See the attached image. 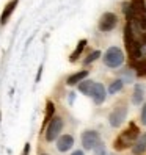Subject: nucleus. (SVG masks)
Listing matches in <instances>:
<instances>
[{
	"label": "nucleus",
	"mask_w": 146,
	"mask_h": 155,
	"mask_svg": "<svg viewBox=\"0 0 146 155\" xmlns=\"http://www.w3.org/2000/svg\"><path fill=\"white\" fill-rule=\"evenodd\" d=\"M71 155H83V152H82V150H76L74 153H71Z\"/></svg>",
	"instance_id": "23"
},
{
	"label": "nucleus",
	"mask_w": 146,
	"mask_h": 155,
	"mask_svg": "<svg viewBox=\"0 0 146 155\" xmlns=\"http://www.w3.org/2000/svg\"><path fill=\"white\" fill-rule=\"evenodd\" d=\"M99 57H101V52L99 50H94V52H91L90 53V57L85 60V64H90V63H93V61H96Z\"/></svg>",
	"instance_id": "18"
},
{
	"label": "nucleus",
	"mask_w": 146,
	"mask_h": 155,
	"mask_svg": "<svg viewBox=\"0 0 146 155\" xmlns=\"http://www.w3.org/2000/svg\"><path fill=\"white\" fill-rule=\"evenodd\" d=\"M30 153V144H25V147H24V152L22 155H29Z\"/></svg>",
	"instance_id": "21"
},
{
	"label": "nucleus",
	"mask_w": 146,
	"mask_h": 155,
	"mask_svg": "<svg viewBox=\"0 0 146 155\" xmlns=\"http://www.w3.org/2000/svg\"><path fill=\"white\" fill-rule=\"evenodd\" d=\"M61 129H63V119H61V117H58V116L52 117V119L49 121L47 129H46V140H47V141L57 140V136L60 135Z\"/></svg>",
	"instance_id": "3"
},
{
	"label": "nucleus",
	"mask_w": 146,
	"mask_h": 155,
	"mask_svg": "<svg viewBox=\"0 0 146 155\" xmlns=\"http://www.w3.org/2000/svg\"><path fill=\"white\" fill-rule=\"evenodd\" d=\"M141 99H143V89L140 85L135 86V91H134V104H141Z\"/></svg>",
	"instance_id": "16"
},
{
	"label": "nucleus",
	"mask_w": 146,
	"mask_h": 155,
	"mask_svg": "<svg viewBox=\"0 0 146 155\" xmlns=\"http://www.w3.org/2000/svg\"><path fill=\"white\" fill-rule=\"evenodd\" d=\"M126 113H127V108L124 105L116 107L115 110L112 111V114H110V124H112V127H120L124 122V119H126Z\"/></svg>",
	"instance_id": "6"
},
{
	"label": "nucleus",
	"mask_w": 146,
	"mask_h": 155,
	"mask_svg": "<svg viewBox=\"0 0 146 155\" xmlns=\"http://www.w3.org/2000/svg\"><path fill=\"white\" fill-rule=\"evenodd\" d=\"M47 108H46V117H44V124L49 122V119H52L53 117V111H55V107H53L52 102H47V105H46Z\"/></svg>",
	"instance_id": "15"
},
{
	"label": "nucleus",
	"mask_w": 146,
	"mask_h": 155,
	"mask_svg": "<svg viewBox=\"0 0 146 155\" xmlns=\"http://www.w3.org/2000/svg\"><path fill=\"white\" fill-rule=\"evenodd\" d=\"M116 24H118L116 14L105 13V14H102L101 21H99V28H101V31H110V30H113L116 27Z\"/></svg>",
	"instance_id": "5"
},
{
	"label": "nucleus",
	"mask_w": 146,
	"mask_h": 155,
	"mask_svg": "<svg viewBox=\"0 0 146 155\" xmlns=\"http://www.w3.org/2000/svg\"><path fill=\"white\" fill-rule=\"evenodd\" d=\"M88 96L93 97L94 104H97V105L102 104L104 100H105V88H104V85L102 83H93V86H91Z\"/></svg>",
	"instance_id": "7"
},
{
	"label": "nucleus",
	"mask_w": 146,
	"mask_h": 155,
	"mask_svg": "<svg viewBox=\"0 0 146 155\" xmlns=\"http://www.w3.org/2000/svg\"><path fill=\"white\" fill-rule=\"evenodd\" d=\"M94 152H96V155H105V147H104V144L101 143L99 146H96V147H94Z\"/></svg>",
	"instance_id": "19"
},
{
	"label": "nucleus",
	"mask_w": 146,
	"mask_h": 155,
	"mask_svg": "<svg viewBox=\"0 0 146 155\" xmlns=\"http://www.w3.org/2000/svg\"><path fill=\"white\" fill-rule=\"evenodd\" d=\"M72 144H74V138L71 135H61L58 143H57V149L60 152H66L72 147Z\"/></svg>",
	"instance_id": "9"
},
{
	"label": "nucleus",
	"mask_w": 146,
	"mask_h": 155,
	"mask_svg": "<svg viewBox=\"0 0 146 155\" xmlns=\"http://www.w3.org/2000/svg\"><path fill=\"white\" fill-rule=\"evenodd\" d=\"M42 155H47V153H42Z\"/></svg>",
	"instance_id": "24"
},
{
	"label": "nucleus",
	"mask_w": 146,
	"mask_h": 155,
	"mask_svg": "<svg viewBox=\"0 0 146 155\" xmlns=\"http://www.w3.org/2000/svg\"><path fill=\"white\" fill-rule=\"evenodd\" d=\"M87 75H88V71H80V72H76V74H72V75L66 80V83H68L69 86H72V85L79 83V81L85 80V78H87Z\"/></svg>",
	"instance_id": "12"
},
{
	"label": "nucleus",
	"mask_w": 146,
	"mask_h": 155,
	"mask_svg": "<svg viewBox=\"0 0 146 155\" xmlns=\"http://www.w3.org/2000/svg\"><path fill=\"white\" fill-rule=\"evenodd\" d=\"M85 45H87V39H82V41H79V44H77V47H76V50L71 53V57H69V61H77L79 60V57L82 55V52H83V49H85Z\"/></svg>",
	"instance_id": "13"
},
{
	"label": "nucleus",
	"mask_w": 146,
	"mask_h": 155,
	"mask_svg": "<svg viewBox=\"0 0 146 155\" xmlns=\"http://www.w3.org/2000/svg\"><path fill=\"white\" fill-rule=\"evenodd\" d=\"M104 63L108 68H120L124 63V53L118 47H110L104 55Z\"/></svg>",
	"instance_id": "2"
},
{
	"label": "nucleus",
	"mask_w": 146,
	"mask_h": 155,
	"mask_svg": "<svg viewBox=\"0 0 146 155\" xmlns=\"http://www.w3.org/2000/svg\"><path fill=\"white\" fill-rule=\"evenodd\" d=\"M123 89V81L121 80H115L113 83L110 85V88H108V93L110 94H116L118 91H121Z\"/></svg>",
	"instance_id": "17"
},
{
	"label": "nucleus",
	"mask_w": 146,
	"mask_h": 155,
	"mask_svg": "<svg viewBox=\"0 0 146 155\" xmlns=\"http://www.w3.org/2000/svg\"><path fill=\"white\" fill-rule=\"evenodd\" d=\"M93 83L94 81H90V80H82L80 83H79V91L80 93H83V94H90V89H91V86H93Z\"/></svg>",
	"instance_id": "14"
},
{
	"label": "nucleus",
	"mask_w": 146,
	"mask_h": 155,
	"mask_svg": "<svg viewBox=\"0 0 146 155\" xmlns=\"http://www.w3.org/2000/svg\"><path fill=\"white\" fill-rule=\"evenodd\" d=\"M17 3H19V0H10V2L5 5L3 11H2V16H0V25H5V24L8 22V19H10L11 14L14 13Z\"/></svg>",
	"instance_id": "8"
},
{
	"label": "nucleus",
	"mask_w": 146,
	"mask_h": 155,
	"mask_svg": "<svg viewBox=\"0 0 146 155\" xmlns=\"http://www.w3.org/2000/svg\"><path fill=\"white\" fill-rule=\"evenodd\" d=\"M132 152H134V155H141V153L146 152V133L141 135L140 138L135 141V144L132 146Z\"/></svg>",
	"instance_id": "10"
},
{
	"label": "nucleus",
	"mask_w": 146,
	"mask_h": 155,
	"mask_svg": "<svg viewBox=\"0 0 146 155\" xmlns=\"http://www.w3.org/2000/svg\"><path fill=\"white\" fill-rule=\"evenodd\" d=\"M41 74H42V66L39 68V71H38V77H36V81H39V78H41Z\"/></svg>",
	"instance_id": "22"
},
{
	"label": "nucleus",
	"mask_w": 146,
	"mask_h": 155,
	"mask_svg": "<svg viewBox=\"0 0 146 155\" xmlns=\"http://www.w3.org/2000/svg\"><path fill=\"white\" fill-rule=\"evenodd\" d=\"M82 144L87 150H93L96 146L101 144V136L94 130H87L82 133Z\"/></svg>",
	"instance_id": "4"
},
{
	"label": "nucleus",
	"mask_w": 146,
	"mask_h": 155,
	"mask_svg": "<svg viewBox=\"0 0 146 155\" xmlns=\"http://www.w3.org/2000/svg\"><path fill=\"white\" fill-rule=\"evenodd\" d=\"M138 133H140V130H138V127H137V124L131 122L129 127H127V129L115 140L113 147L116 150H124L127 147H131V146H134L135 141L138 140Z\"/></svg>",
	"instance_id": "1"
},
{
	"label": "nucleus",
	"mask_w": 146,
	"mask_h": 155,
	"mask_svg": "<svg viewBox=\"0 0 146 155\" xmlns=\"http://www.w3.org/2000/svg\"><path fill=\"white\" fill-rule=\"evenodd\" d=\"M131 6H132L134 14L146 16V3H144V0H131Z\"/></svg>",
	"instance_id": "11"
},
{
	"label": "nucleus",
	"mask_w": 146,
	"mask_h": 155,
	"mask_svg": "<svg viewBox=\"0 0 146 155\" xmlns=\"http://www.w3.org/2000/svg\"><path fill=\"white\" fill-rule=\"evenodd\" d=\"M141 122L146 125V104L143 105V110H141Z\"/></svg>",
	"instance_id": "20"
}]
</instances>
